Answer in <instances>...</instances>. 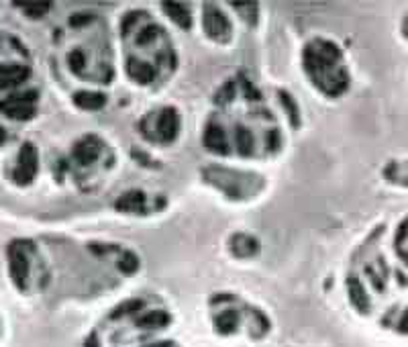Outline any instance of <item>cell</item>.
<instances>
[{
  "mask_svg": "<svg viewBox=\"0 0 408 347\" xmlns=\"http://www.w3.org/2000/svg\"><path fill=\"white\" fill-rule=\"evenodd\" d=\"M304 66H306V72L315 80V84L325 92L339 94L347 88V74L341 63L339 49L329 41L318 39L306 47Z\"/></svg>",
  "mask_w": 408,
  "mask_h": 347,
  "instance_id": "cell-1",
  "label": "cell"
},
{
  "mask_svg": "<svg viewBox=\"0 0 408 347\" xmlns=\"http://www.w3.org/2000/svg\"><path fill=\"white\" fill-rule=\"evenodd\" d=\"M204 31L211 35L212 39L225 41V39H229V35H231V25H229V21L219 9L206 6L204 9Z\"/></svg>",
  "mask_w": 408,
  "mask_h": 347,
  "instance_id": "cell-2",
  "label": "cell"
},
{
  "mask_svg": "<svg viewBox=\"0 0 408 347\" xmlns=\"http://www.w3.org/2000/svg\"><path fill=\"white\" fill-rule=\"evenodd\" d=\"M178 133V115L176 110L166 108L162 113L155 115V123H153V133L150 137L159 139V141H169Z\"/></svg>",
  "mask_w": 408,
  "mask_h": 347,
  "instance_id": "cell-3",
  "label": "cell"
},
{
  "mask_svg": "<svg viewBox=\"0 0 408 347\" xmlns=\"http://www.w3.org/2000/svg\"><path fill=\"white\" fill-rule=\"evenodd\" d=\"M98 151H100V143L96 141V137H86L80 145H78L76 155L80 162L88 164V162H94L98 157Z\"/></svg>",
  "mask_w": 408,
  "mask_h": 347,
  "instance_id": "cell-4",
  "label": "cell"
},
{
  "mask_svg": "<svg viewBox=\"0 0 408 347\" xmlns=\"http://www.w3.org/2000/svg\"><path fill=\"white\" fill-rule=\"evenodd\" d=\"M204 143H206V147L212 151H221V153H227V141H225V133H223V129L221 127H216V125H211L209 127V131H206V137H204Z\"/></svg>",
  "mask_w": 408,
  "mask_h": 347,
  "instance_id": "cell-5",
  "label": "cell"
},
{
  "mask_svg": "<svg viewBox=\"0 0 408 347\" xmlns=\"http://www.w3.org/2000/svg\"><path fill=\"white\" fill-rule=\"evenodd\" d=\"M129 74H131V78H135L137 82L147 84V82H152L153 80V74H155V72H153L147 63H137V61H131V63H129Z\"/></svg>",
  "mask_w": 408,
  "mask_h": 347,
  "instance_id": "cell-6",
  "label": "cell"
},
{
  "mask_svg": "<svg viewBox=\"0 0 408 347\" xmlns=\"http://www.w3.org/2000/svg\"><path fill=\"white\" fill-rule=\"evenodd\" d=\"M78 105L82 108H100L105 105V96L103 94H94V92H80L76 96Z\"/></svg>",
  "mask_w": 408,
  "mask_h": 347,
  "instance_id": "cell-7",
  "label": "cell"
},
{
  "mask_svg": "<svg viewBox=\"0 0 408 347\" xmlns=\"http://www.w3.org/2000/svg\"><path fill=\"white\" fill-rule=\"evenodd\" d=\"M166 13L180 27H190V13H188V9H184V6H180V4H166Z\"/></svg>",
  "mask_w": 408,
  "mask_h": 347,
  "instance_id": "cell-8",
  "label": "cell"
},
{
  "mask_svg": "<svg viewBox=\"0 0 408 347\" xmlns=\"http://www.w3.org/2000/svg\"><path fill=\"white\" fill-rule=\"evenodd\" d=\"M349 294H351V299H353V302H355L360 309H363V306H365L367 296L363 294V288H362V284L357 282V280H351V282H349Z\"/></svg>",
  "mask_w": 408,
  "mask_h": 347,
  "instance_id": "cell-9",
  "label": "cell"
},
{
  "mask_svg": "<svg viewBox=\"0 0 408 347\" xmlns=\"http://www.w3.org/2000/svg\"><path fill=\"white\" fill-rule=\"evenodd\" d=\"M398 252L402 254V257L408 261V221L404 227L398 231Z\"/></svg>",
  "mask_w": 408,
  "mask_h": 347,
  "instance_id": "cell-10",
  "label": "cell"
},
{
  "mask_svg": "<svg viewBox=\"0 0 408 347\" xmlns=\"http://www.w3.org/2000/svg\"><path fill=\"white\" fill-rule=\"evenodd\" d=\"M141 200H143V195L141 192H129L127 197L121 198L119 200V204H121L122 209H135L137 204H141Z\"/></svg>",
  "mask_w": 408,
  "mask_h": 347,
  "instance_id": "cell-11",
  "label": "cell"
},
{
  "mask_svg": "<svg viewBox=\"0 0 408 347\" xmlns=\"http://www.w3.org/2000/svg\"><path fill=\"white\" fill-rule=\"evenodd\" d=\"M251 135L245 131V129H239V151L241 153H249L251 151Z\"/></svg>",
  "mask_w": 408,
  "mask_h": 347,
  "instance_id": "cell-12",
  "label": "cell"
}]
</instances>
